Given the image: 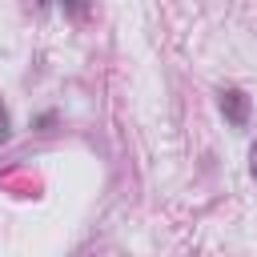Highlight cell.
<instances>
[{
    "mask_svg": "<svg viewBox=\"0 0 257 257\" xmlns=\"http://www.w3.org/2000/svg\"><path fill=\"white\" fill-rule=\"evenodd\" d=\"M217 104H221V116L233 124V128H245L249 124V92H241V88H221L217 92Z\"/></svg>",
    "mask_w": 257,
    "mask_h": 257,
    "instance_id": "cell-1",
    "label": "cell"
},
{
    "mask_svg": "<svg viewBox=\"0 0 257 257\" xmlns=\"http://www.w3.org/2000/svg\"><path fill=\"white\" fill-rule=\"evenodd\" d=\"M249 173H253V181H257V141H253V149H249Z\"/></svg>",
    "mask_w": 257,
    "mask_h": 257,
    "instance_id": "cell-4",
    "label": "cell"
},
{
    "mask_svg": "<svg viewBox=\"0 0 257 257\" xmlns=\"http://www.w3.org/2000/svg\"><path fill=\"white\" fill-rule=\"evenodd\" d=\"M12 137V116H8V108H4V100H0V145Z\"/></svg>",
    "mask_w": 257,
    "mask_h": 257,
    "instance_id": "cell-2",
    "label": "cell"
},
{
    "mask_svg": "<svg viewBox=\"0 0 257 257\" xmlns=\"http://www.w3.org/2000/svg\"><path fill=\"white\" fill-rule=\"evenodd\" d=\"M52 120H56V112H40V116H36V128H40V133H44V128H48V124H52Z\"/></svg>",
    "mask_w": 257,
    "mask_h": 257,
    "instance_id": "cell-3",
    "label": "cell"
}]
</instances>
